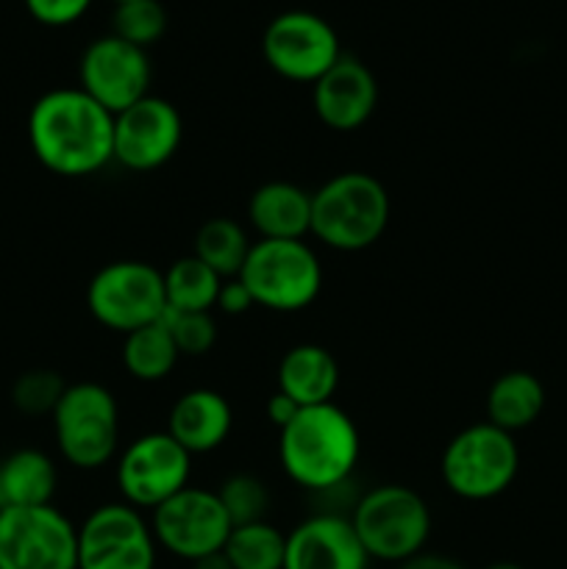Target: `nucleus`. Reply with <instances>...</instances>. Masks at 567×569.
I'll list each match as a JSON object with an SVG mask.
<instances>
[{
	"label": "nucleus",
	"mask_w": 567,
	"mask_h": 569,
	"mask_svg": "<svg viewBox=\"0 0 567 569\" xmlns=\"http://www.w3.org/2000/svg\"><path fill=\"white\" fill-rule=\"evenodd\" d=\"M487 422L506 433L534 426L545 411V387L534 372L509 370L498 376L484 398Z\"/></svg>",
	"instance_id": "obj_22"
},
{
	"label": "nucleus",
	"mask_w": 567,
	"mask_h": 569,
	"mask_svg": "<svg viewBox=\"0 0 567 569\" xmlns=\"http://www.w3.org/2000/svg\"><path fill=\"white\" fill-rule=\"evenodd\" d=\"M389 194L376 176L339 172L311 192V233L326 248L359 253L372 248L389 226Z\"/></svg>",
	"instance_id": "obj_3"
},
{
	"label": "nucleus",
	"mask_w": 567,
	"mask_h": 569,
	"mask_svg": "<svg viewBox=\"0 0 567 569\" xmlns=\"http://www.w3.org/2000/svg\"><path fill=\"white\" fill-rule=\"evenodd\" d=\"M350 522L370 561L404 565L426 550L431 537V509L404 483H381L359 498Z\"/></svg>",
	"instance_id": "obj_4"
},
{
	"label": "nucleus",
	"mask_w": 567,
	"mask_h": 569,
	"mask_svg": "<svg viewBox=\"0 0 567 569\" xmlns=\"http://www.w3.org/2000/svg\"><path fill=\"white\" fill-rule=\"evenodd\" d=\"M50 420L61 459L76 470H100L117 456L120 406L103 383H67Z\"/></svg>",
	"instance_id": "obj_5"
},
{
	"label": "nucleus",
	"mask_w": 567,
	"mask_h": 569,
	"mask_svg": "<svg viewBox=\"0 0 567 569\" xmlns=\"http://www.w3.org/2000/svg\"><path fill=\"white\" fill-rule=\"evenodd\" d=\"M59 470L42 450L22 448L0 461V509L53 503Z\"/></svg>",
	"instance_id": "obj_21"
},
{
	"label": "nucleus",
	"mask_w": 567,
	"mask_h": 569,
	"mask_svg": "<svg viewBox=\"0 0 567 569\" xmlns=\"http://www.w3.org/2000/svg\"><path fill=\"white\" fill-rule=\"evenodd\" d=\"M0 569H78V526L53 503L0 509Z\"/></svg>",
	"instance_id": "obj_9"
},
{
	"label": "nucleus",
	"mask_w": 567,
	"mask_h": 569,
	"mask_svg": "<svg viewBox=\"0 0 567 569\" xmlns=\"http://www.w3.org/2000/svg\"><path fill=\"white\" fill-rule=\"evenodd\" d=\"M220 498L222 509H226L231 526H250V522L265 520L267 509H270V492L261 478L250 476V472H233L228 476L220 487L215 489Z\"/></svg>",
	"instance_id": "obj_27"
},
{
	"label": "nucleus",
	"mask_w": 567,
	"mask_h": 569,
	"mask_svg": "<svg viewBox=\"0 0 567 569\" xmlns=\"http://www.w3.org/2000/svg\"><path fill=\"white\" fill-rule=\"evenodd\" d=\"M248 222L259 239H306L311 233V192L292 181H267L250 194Z\"/></svg>",
	"instance_id": "obj_19"
},
{
	"label": "nucleus",
	"mask_w": 567,
	"mask_h": 569,
	"mask_svg": "<svg viewBox=\"0 0 567 569\" xmlns=\"http://www.w3.org/2000/svg\"><path fill=\"white\" fill-rule=\"evenodd\" d=\"M156 556L150 520L126 500L98 506L78 526V569H156Z\"/></svg>",
	"instance_id": "obj_12"
},
{
	"label": "nucleus",
	"mask_w": 567,
	"mask_h": 569,
	"mask_svg": "<svg viewBox=\"0 0 567 569\" xmlns=\"http://www.w3.org/2000/svg\"><path fill=\"white\" fill-rule=\"evenodd\" d=\"M167 311H215L222 278L195 256L172 261L165 272Z\"/></svg>",
	"instance_id": "obj_25"
},
{
	"label": "nucleus",
	"mask_w": 567,
	"mask_h": 569,
	"mask_svg": "<svg viewBox=\"0 0 567 569\" xmlns=\"http://www.w3.org/2000/svg\"><path fill=\"white\" fill-rule=\"evenodd\" d=\"M165 322L181 356H206L217 345V322L211 311H167Z\"/></svg>",
	"instance_id": "obj_30"
},
{
	"label": "nucleus",
	"mask_w": 567,
	"mask_h": 569,
	"mask_svg": "<svg viewBox=\"0 0 567 569\" xmlns=\"http://www.w3.org/2000/svg\"><path fill=\"white\" fill-rule=\"evenodd\" d=\"M250 239L245 228L231 217H211L195 231L192 256L215 270L222 281L237 278L242 272L245 259L250 253Z\"/></svg>",
	"instance_id": "obj_24"
},
{
	"label": "nucleus",
	"mask_w": 567,
	"mask_h": 569,
	"mask_svg": "<svg viewBox=\"0 0 567 569\" xmlns=\"http://www.w3.org/2000/svg\"><path fill=\"white\" fill-rule=\"evenodd\" d=\"M261 56L276 76L315 83L342 59V48L331 22L315 11L289 9L272 17L261 33Z\"/></svg>",
	"instance_id": "obj_11"
},
{
	"label": "nucleus",
	"mask_w": 567,
	"mask_h": 569,
	"mask_svg": "<svg viewBox=\"0 0 567 569\" xmlns=\"http://www.w3.org/2000/svg\"><path fill=\"white\" fill-rule=\"evenodd\" d=\"M256 306L253 295L248 292V287H245L239 278H228V281H222L220 287V295H217V311H222V315L228 317H239L245 315V311H250Z\"/></svg>",
	"instance_id": "obj_32"
},
{
	"label": "nucleus",
	"mask_w": 567,
	"mask_h": 569,
	"mask_svg": "<svg viewBox=\"0 0 567 569\" xmlns=\"http://www.w3.org/2000/svg\"><path fill=\"white\" fill-rule=\"evenodd\" d=\"M400 569H465V565L445 553H428V550H420L417 556L406 559L404 565H398Z\"/></svg>",
	"instance_id": "obj_34"
},
{
	"label": "nucleus",
	"mask_w": 567,
	"mask_h": 569,
	"mask_svg": "<svg viewBox=\"0 0 567 569\" xmlns=\"http://www.w3.org/2000/svg\"><path fill=\"white\" fill-rule=\"evenodd\" d=\"M181 139V114L159 94H148L115 114V161L131 172L165 167L178 153Z\"/></svg>",
	"instance_id": "obj_15"
},
{
	"label": "nucleus",
	"mask_w": 567,
	"mask_h": 569,
	"mask_svg": "<svg viewBox=\"0 0 567 569\" xmlns=\"http://www.w3.org/2000/svg\"><path fill=\"white\" fill-rule=\"evenodd\" d=\"M265 411H267V420H270L272 426H276L278 431H281L284 426H289V422L295 420V415H298V411H300V406L295 403L292 398H287V395L278 392V389H276V392L270 395V400H267Z\"/></svg>",
	"instance_id": "obj_33"
},
{
	"label": "nucleus",
	"mask_w": 567,
	"mask_h": 569,
	"mask_svg": "<svg viewBox=\"0 0 567 569\" xmlns=\"http://www.w3.org/2000/svg\"><path fill=\"white\" fill-rule=\"evenodd\" d=\"M222 553L233 569H284L287 533L267 520L237 526L228 533Z\"/></svg>",
	"instance_id": "obj_26"
},
{
	"label": "nucleus",
	"mask_w": 567,
	"mask_h": 569,
	"mask_svg": "<svg viewBox=\"0 0 567 569\" xmlns=\"http://www.w3.org/2000/svg\"><path fill=\"white\" fill-rule=\"evenodd\" d=\"M150 81H153V64L148 50L115 33L92 39L78 61V87L109 114H120L137 100L148 98Z\"/></svg>",
	"instance_id": "obj_14"
},
{
	"label": "nucleus",
	"mask_w": 567,
	"mask_h": 569,
	"mask_svg": "<svg viewBox=\"0 0 567 569\" xmlns=\"http://www.w3.org/2000/svg\"><path fill=\"white\" fill-rule=\"evenodd\" d=\"M87 309L100 326L126 337L137 328L165 320V276L148 261H111L89 281Z\"/></svg>",
	"instance_id": "obj_8"
},
{
	"label": "nucleus",
	"mask_w": 567,
	"mask_h": 569,
	"mask_svg": "<svg viewBox=\"0 0 567 569\" xmlns=\"http://www.w3.org/2000/svg\"><path fill=\"white\" fill-rule=\"evenodd\" d=\"M115 37L148 50L150 44L159 42L167 31V11L161 0H128V3L115 6Z\"/></svg>",
	"instance_id": "obj_28"
},
{
	"label": "nucleus",
	"mask_w": 567,
	"mask_h": 569,
	"mask_svg": "<svg viewBox=\"0 0 567 569\" xmlns=\"http://www.w3.org/2000/svg\"><path fill=\"white\" fill-rule=\"evenodd\" d=\"M189 567H192V569H233L231 561L226 559V553H222V550L203 556V559L192 561V565H189Z\"/></svg>",
	"instance_id": "obj_35"
},
{
	"label": "nucleus",
	"mask_w": 567,
	"mask_h": 569,
	"mask_svg": "<svg viewBox=\"0 0 567 569\" xmlns=\"http://www.w3.org/2000/svg\"><path fill=\"white\" fill-rule=\"evenodd\" d=\"M28 14L48 28H64L81 20L89 11L92 0H22Z\"/></svg>",
	"instance_id": "obj_31"
},
{
	"label": "nucleus",
	"mask_w": 567,
	"mask_h": 569,
	"mask_svg": "<svg viewBox=\"0 0 567 569\" xmlns=\"http://www.w3.org/2000/svg\"><path fill=\"white\" fill-rule=\"evenodd\" d=\"M64 389L67 381L59 372L37 367V370H28L17 378L14 387H11V403L17 406V411L28 417L53 415Z\"/></svg>",
	"instance_id": "obj_29"
},
{
	"label": "nucleus",
	"mask_w": 567,
	"mask_h": 569,
	"mask_svg": "<svg viewBox=\"0 0 567 569\" xmlns=\"http://www.w3.org/2000/svg\"><path fill=\"white\" fill-rule=\"evenodd\" d=\"M520 470V450L515 433L495 428L493 422L467 426L445 445L439 472L450 495L470 503L493 500L515 483Z\"/></svg>",
	"instance_id": "obj_7"
},
{
	"label": "nucleus",
	"mask_w": 567,
	"mask_h": 569,
	"mask_svg": "<svg viewBox=\"0 0 567 569\" xmlns=\"http://www.w3.org/2000/svg\"><path fill=\"white\" fill-rule=\"evenodd\" d=\"M317 120L339 133L359 131L378 106V81L365 61L342 56L320 81L311 83Z\"/></svg>",
	"instance_id": "obj_16"
},
{
	"label": "nucleus",
	"mask_w": 567,
	"mask_h": 569,
	"mask_svg": "<svg viewBox=\"0 0 567 569\" xmlns=\"http://www.w3.org/2000/svg\"><path fill=\"white\" fill-rule=\"evenodd\" d=\"M239 281L256 306L281 315L309 309L322 289V264L306 239H259L250 244Z\"/></svg>",
	"instance_id": "obj_6"
},
{
	"label": "nucleus",
	"mask_w": 567,
	"mask_h": 569,
	"mask_svg": "<svg viewBox=\"0 0 567 569\" xmlns=\"http://www.w3.org/2000/svg\"><path fill=\"white\" fill-rule=\"evenodd\" d=\"M359 428L334 403L306 406L278 431V461L292 483L309 492L342 487L359 465Z\"/></svg>",
	"instance_id": "obj_2"
},
{
	"label": "nucleus",
	"mask_w": 567,
	"mask_h": 569,
	"mask_svg": "<svg viewBox=\"0 0 567 569\" xmlns=\"http://www.w3.org/2000/svg\"><path fill=\"white\" fill-rule=\"evenodd\" d=\"M339 387V365L322 345H295L278 365V392L292 398L300 409L331 403Z\"/></svg>",
	"instance_id": "obj_20"
},
{
	"label": "nucleus",
	"mask_w": 567,
	"mask_h": 569,
	"mask_svg": "<svg viewBox=\"0 0 567 569\" xmlns=\"http://www.w3.org/2000/svg\"><path fill=\"white\" fill-rule=\"evenodd\" d=\"M178 359L181 353H178L165 320L137 328L122 339V367L128 370V376L142 383L165 381L176 370Z\"/></svg>",
	"instance_id": "obj_23"
},
{
	"label": "nucleus",
	"mask_w": 567,
	"mask_h": 569,
	"mask_svg": "<svg viewBox=\"0 0 567 569\" xmlns=\"http://www.w3.org/2000/svg\"><path fill=\"white\" fill-rule=\"evenodd\" d=\"M231 528L217 492L192 483L150 511V531L156 545L189 565L222 550Z\"/></svg>",
	"instance_id": "obj_13"
},
{
	"label": "nucleus",
	"mask_w": 567,
	"mask_h": 569,
	"mask_svg": "<svg viewBox=\"0 0 567 569\" xmlns=\"http://www.w3.org/2000/svg\"><path fill=\"white\" fill-rule=\"evenodd\" d=\"M370 556L361 548L350 517L315 515L287 533L284 569H367Z\"/></svg>",
	"instance_id": "obj_17"
},
{
	"label": "nucleus",
	"mask_w": 567,
	"mask_h": 569,
	"mask_svg": "<svg viewBox=\"0 0 567 569\" xmlns=\"http://www.w3.org/2000/svg\"><path fill=\"white\" fill-rule=\"evenodd\" d=\"M484 569H526V567L515 565V561H495V565H489V567H484Z\"/></svg>",
	"instance_id": "obj_36"
},
{
	"label": "nucleus",
	"mask_w": 567,
	"mask_h": 569,
	"mask_svg": "<svg viewBox=\"0 0 567 569\" xmlns=\"http://www.w3.org/2000/svg\"><path fill=\"white\" fill-rule=\"evenodd\" d=\"M233 428V411L226 395L217 389L198 387L183 392L167 415L165 431L187 450L189 456H203L220 448Z\"/></svg>",
	"instance_id": "obj_18"
},
{
	"label": "nucleus",
	"mask_w": 567,
	"mask_h": 569,
	"mask_svg": "<svg viewBox=\"0 0 567 569\" xmlns=\"http://www.w3.org/2000/svg\"><path fill=\"white\" fill-rule=\"evenodd\" d=\"M111 3H115V6H120V3H128V0H111Z\"/></svg>",
	"instance_id": "obj_37"
},
{
	"label": "nucleus",
	"mask_w": 567,
	"mask_h": 569,
	"mask_svg": "<svg viewBox=\"0 0 567 569\" xmlns=\"http://www.w3.org/2000/svg\"><path fill=\"white\" fill-rule=\"evenodd\" d=\"M28 144L56 176H94L115 161V114L81 87L50 89L28 111Z\"/></svg>",
	"instance_id": "obj_1"
},
{
	"label": "nucleus",
	"mask_w": 567,
	"mask_h": 569,
	"mask_svg": "<svg viewBox=\"0 0 567 569\" xmlns=\"http://www.w3.org/2000/svg\"><path fill=\"white\" fill-rule=\"evenodd\" d=\"M192 456L167 431L142 433L117 456L115 483L120 498L139 511L159 509L189 487Z\"/></svg>",
	"instance_id": "obj_10"
}]
</instances>
